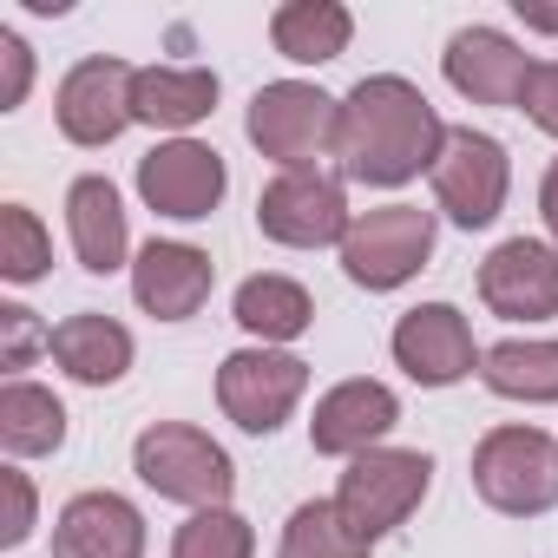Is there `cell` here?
<instances>
[{
    "label": "cell",
    "mask_w": 558,
    "mask_h": 558,
    "mask_svg": "<svg viewBox=\"0 0 558 558\" xmlns=\"http://www.w3.org/2000/svg\"><path fill=\"white\" fill-rule=\"evenodd\" d=\"M47 355H53L80 388H112V381L132 368V329L112 323V316H99V310H80V316H66V323L53 329Z\"/></svg>",
    "instance_id": "cell-19"
},
{
    "label": "cell",
    "mask_w": 558,
    "mask_h": 558,
    "mask_svg": "<svg viewBox=\"0 0 558 558\" xmlns=\"http://www.w3.org/2000/svg\"><path fill=\"white\" fill-rule=\"evenodd\" d=\"M132 80H138V66H125V60H80L66 80H60V93H53V112H60V132L73 138V145H86V151H99V145H112L125 125H132Z\"/></svg>",
    "instance_id": "cell-12"
},
{
    "label": "cell",
    "mask_w": 558,
    "mask_h": 558,
    "mask_svg": "<svg viewBox=\"0 0 558 558\" xmlns=\"http://www.w3.org/2000/svg\"><path fill=\"white\" fill-rule=\"evenodd\" d=\"M512 8H519V21H525L532 34H558V14H551V8H525V0H512Z\"/></svg>",
    "instance_id": "cell-33"
},
{
    "label": "cell",
    "mask_w": 558,
    "mask_h": 558,
    "mask_svg": "<svg viewBox=\"0 0 558 558\" xmlns=\"http://www.w3.org/2000/svg\"><path fill=\"white\" fill-rule=\"evenodd\" d=\"M401 421V401L388 381H336L323 401H316V421H310V447L316 453H336V460H355L368 447H381V434Z\"/></svg>",
    "instance_id": "cell-16"
},
{
    "label": "cell",
    "mask_w": 558,
    "mask_h": 558,
    "mask_svg": "<svg viewBox=\"0 0 558 558\" xmlns=\"http://www.w3.org/2000/svg\"><path fill=\"white\" fill-rule=\"evenodd\" d=\"M66 230H73L80 269L112 276L125 263L132 236H125V204H119L112 178H73V191H66Z\"/></svg>",
    "instance_id": "cell-18"
},
{
    "label": "cell",
    "mask_w": 558,
    "mask_h": 558,
    "mask_svg": "<svg viewBox=\"0 0 558 558\" xmlns=\"http://www.w3.org/2000/svg\"><path fill=\"white\" fill-rule=\"evenodd\" d=\"M53 263V243L27 204H0V276L8 283H40Z\"/></svg>",
    "instance_id": "cell-27"
},
{
    "label": "cell",
    "mask_w": 558,
    "mask_h": 558,
    "mask_svg": "<svg viewBox=\"0 0 558 558\" xmlns=\"http://www.w3.org/2000/svg\"><path fill=\"white\" fill-rule=\"evenodd\" d=\"M538 217H545V230H551V243H558V158H551V171H545V184H538Z\"/></svg>",
    "instance_id": "cell-32"
},
{
    "label": "cell",
    "mask_w": 558,
    "mask_h": 558,
    "mask_svg": "<svg viewBox=\"0 0 558 558\" xmlns=\"http://www.w3.org/2000/svg\"><path fill=\"white\" fill-rule=\"evenodd\" d=\"M506 191H512L506 145L493 132H473V125H447V145L434 158V197H440V210L460 230H486L506 210Z\"/></svg>",
    "instance_id": "cell-7"
},
{
    "label": "cell",
    "mask_w": 558,
    "mask_h": 558,
    "mask_svg": "<svg viewBox=\"0 0 558 558\" xmlns=\"http://www.w3.org/2000/svg\"><path fill=\"white\" fill-rule=\"evenodd\" d=\"M388 349H395V362L408 368V381H421V388H453V381H466V375L480 368V355H486V349H473V329H466V316H460L453 303H421V310H408V316L395 323Z\"/></svg>",
    "instance_id": "cell-13"
},
{
    "label": "cell",
    "mask_w": 558,
    "mask_h": 558,
    "mask_svg": "<svg viewBox=\"0 0 558 558\" xmlns=\"http://www.w3.org/2000/svg\"><path fill=\"white\" fill-rule=\"evenodd\" d=\"M0 447L14 460H40L66 447V408L40 381H8L0 388Z\"/></svg>",
    "instance_id": "cell-22"
},
{
    "label": "cell",
    "mask_w": 558,
    "mask_h": 558,
    "mask_svg": "<svg viewBox=\"0 0 558 558\" xmlns=\"http://www.w3.org/2000/svg\"><path fill=\"white\" fill-rule=\"evenodd\" d=\"M519 112H525L538 132H551V138H558V60H538V66H532Z\"/></svg>",
    "instance_id": "cell-29"
},
{
    "label": "cell",
    "mask_w": 558,
    "mask_h": 558,
    "mask_svg": "<svg viewBox=\"0 0 558 558\" xmlns=\"http://www.w3.org/2000/svg\"><path fill=\"white\" fill-rule=\"evenodd\" d=\"M250 145L283 165V171H316V158H336V138H342V99H329L323 86H303V80H276L250 99V119H243Z\"/></svg>",
    "instance_id": "cell-2"
},
{
    "label": "cell",
    "mask_w": 558,
    "mask_h": 558,
    "mask_svg": "<svg viewBox=\"0 0 558 558\" xmlns=\"http://www.w3.org/2000/svg\"><path fill=\"white\" fill-rule=\"evenodd\" d=\"M236 323L269 349V342H296L310 323H316V303L296 276H250L236 290Z\"/></svg>",
    "instance_id": "cell-23"
},
{
    "label": "cell",
    "mask_w": 558,
    "mask_h": 558,
    "mask_svg": "<svg viewBox=\"0 0 558 558\" xmlns=\"http://www.w3.org/2000/svg\"><path fill=\"white\" fill-rule=\"evenodd\" d=\"M8 480V525H0V545H27V532H34V486H27V473H0Z\"/></svg>",
    "instance_id": "cell-31"
},
{
    "label": "cell",
    "mask_w": 558,
    "mask_h": 558,
    "mask_svg": "<svg viewBox=\"0 0 558 558\" xmlns=\"http://www.w3.org/2000/svg\"><path fill=\"white\" fill-rule=\"evenodd\" d=\"M349 184L329 171H276L256 197V230L283 250H323L349 236Z\"/></svg>",
    "instance_id": "cell-8"
},
{
    "label": "cell",
    "mask_w": 558,
    "mask_h": 558,
    "mask_svg": "<svg viewBox=\"0 0 558 558\" xmlns=\"http://www.w3.org/2000/svg\"><path fill=\"white\" fill-rule=\"evenodd\" d=\"M210 283H217V263L197 250V243H171V236H151L132 263V296L145 316L158 323H184L210 303Z\"/></svg>",
    "instance_id": "cell-14"
},
{
    "label": "cell",
    "mask_w": 558,
    "mask_h": 558,
    "mask_svg": "<svg viewBox=\"0 0 558 558\" xmlns=\"http://www.w3.org/2000/svg\"><path fill=\"white\" fill-rule=\"evenodd\" d=\"M427 486H434V460L421 447H368V453L349 460V473L336 486V506L375 545V538H388L395 525L414 519V506L427 499Z\"/></svg>",
    "instance_id": "cell-5"
},
{
    "label": "cell",
    "mask_w": 558,
    "mask_h": 558,
    "mask_svg": "<svg viewBox=\"0 0 558 558\" xmlns=\"http://www.w3.org/2000/svg\"><path fill=\"white\" fill-rule=\"evenodd\" d=\"M0 66H8V80H0V112H14V106L27 99V80H34V53H27V40L8 34V27H0Z\"/></svg>",
    "instance_id": "cell-30"
},
{
    "label": "cell",
    "mask_w": 558,
    "mask_h": 558,
    "mask_svg": "<svg viewBox=\"0 0 558 558\" xmlns=\"http://www.w3.org/2000/svg\"><path fill=\"white\" fill-rule=\"evenodd\" d=\"M53 558H145V519L125 493H80L53 519Z\"/></svg>",
    "instance_id": "cell-17"
},
{
    "label": "cell",
    "mask_w": 558,
    "mask_h": 558,
    "mask_svg": "<svg viewBox=\"0 0 558 558\" xmlns=\"http://www.w3.org/2000/svg\"><path fill=\"white\" fill-rule=\"evenodd\" d=\"M276 558H375V545L342 519L336 499H303L283 525V551Z\"/></svg>",
    "instance_id": "cell-25"
},
{
    "label": "cell",
    "mask_w": 558,
    "mask_h": 558,
    "mask_svg": "<svg viewBox=\"0 0 558 558\" xmlns=\"http://www.w3.org/2000/svg\"><path fill=\"white\" fill-rule=\"evenodd\" d=\"M538 60H525L499 27H460L440 53V73L460 99L473 106H519L525 99V80H532Z\"/></svg>",
    "instance_id": "cell-15"
},
{
    "label": "cell",
    "mask_w": 558,
    "mask_h": 558,
    "mask_svg": "<svg viewBox=\"0 0 558 558\" xmlns=\"http://www.w3.org/2000/svg\"><path fill=\"white\" fill-rule=\"evenodd\" d=\"M473 493L506 519H538L558 506V440L545 427H493L473 447Z\"/></svg>",
    "instance_id": "cell-3"
},
{
    "label": "cell",
    "mask_w": 558,
    "mask_h": 558,
    "mask_svg": "<svg viewBox=\"0 0 558 558\" xmlns=\"http://www.w3.org/2000/svg\"><path fill=\"white\" fill-rule=\"evenodd\" d=\"M480 296L506 323H551L558 316V243L506 236L480 263Z\"/></svg>",
    "instance_id": "cell-11"
},
{
    "label": "cell",
    "mask_w": 558,
    "mask_h": 558,
    "mask_svg": "<svg viewBox=\"0 0 558 558\" xmlns=\"http://www.w3.org/2000/svg\"><path fill=\"white\" fill-rule=\"evenodd\" d=\"M250 551H256V532H250V519L230 512V506L191 512V519L178 525V538H171V558H250Z\"/></svg>",
    "instance_id": "cell-26"
},
{
    "label": "cell",
    "mask_w": 558,
    "mask_h": 558,
    "mask_svg": "<svg viewBox=\"0 0 558 558\" xmlns=\"http://www.w3.org/2000/svg\"><path fill=\"white\" fill-rule=\"evenodd\" d=\"M47 342H53V329H40V323H34V310L0 303V368H14V381H21V368H27Z\"/></svg>",
    "instance_id": "cell-28"
},
{
    "label": "cell",
    "mask_w": 558,
    "mask_h": 558,
    "mask_svg": "<svg viewBox=\"0 0 558 558\" xmlns=\"http://www.w3.org/2000/svg\"><path fill=\"white\" fill-rule=\"evenodd\" d=\"M132 473L158 493V499H178V506H223L236 493V466L230 453L204 434V427H184V421H158L138 434L132 447Z\"/></svg>",
    "instance_id": "cell-4"
},
{
    "label": "cell",
    "mask_w": 558,
    "mask_h": 558,
    "mask_svg": "<svg viewBox=\"0 0 558 558\" xmlns=\"http://www.w3.org/2000/svg\"><path fill=\"white\" fill-rule=\"evenodd\" d=\"M223 191H230V171H223V158H217L210 145H197V138H171V145H151V151L138 158V197H145L158 217H171V223L210 217V210L223 204Z\"/></svg>",
    "instance_id": "cell-10"
},
{
    "label": "cell",
    "mask_w": 558,
    "mask_h": 558,
    "mask_svg": "<svg viewBox=\"0 0 558 558\" xmlns=\"http://www.w3.org/2000/svg\"><path fill=\"white\" fill-rule=\"evenodd\" d=\"M480 381L499 401H558V342H493L480 355Z\"/></svg>",
    "instance_id": "cell-24"
},
{
    "label": "cell",
    "mask_w": 558,
    "mask_h": 558,
    "mask_svg": "<svg viewBox=\"0 0 558 558\" xmlns=\"http://www.w3.org/2000/svg\"><path fill=\"white\" fill-rule=\"evenodd\" d=\"M310 388V362L290 349H236L217 368V408L243 434H276Z\"/></svg>",
    "instance_id": "cell-9"
},
{
    "label": "cell",
    "mask_w": 558,
    "mask_h": 558,
    "mask_svg": "<svg viewBox=\"0 0 558 558\" xmlns=\"http://www.w3.org/2000/svg\"><path fill=\"white\" fill-rule=\"evenodd\" d=\"M349 40H355V14L342 0H290V8L269 14V47L296 66H329L349 53Z\"/></svg>",
    "instance_id": "cell-21"
},
{
    "label": "cell",
    "mask_w": 558,
    "mask_h": 558,
    "mask_svg": "<svg viewBox=\"0 0 558 558\" xmlns=\"http://www.w3.org/2000/svg\"><path fill=\"white\" fill-rule=\"evenodd\" d=\"M440 145H447V125H440L434 99L401 73L355 80V93L342 99V138H336L342 184L395 191V184L434 171Z\"/></svg>",
    "instance_id": "cell-1"
},
{
    "label": "cell",
    "mask_w": 558,
    "mask_h": 558,
    "mask_svg": "<svg viewBox=\"0 0 558 558\" xmlns=\"http://www.w3.org/2000/svg\"><path fill=\"white\" fill-rule=\"evenodd\" d=\"M434 256V217L414 210V204H381V210H362L342 236V269L355 290H401L408 276H421Z\"/></svg>",
    "instance_id": "cell-6"
},
{
    "label": "cell",
    "mask_w": 558,
    "mask_h": 558,
    "mask_svg": "<svg viewBox=\"0 0 558 558\" xmlns=\"http://www.w3.org/2000/svg\"><path fill=\"white\" fill-rule=\"evenodd\" d=\"M217 112V73L204 66H138L132 80V119L158 132H184Z\"/></svg>",
    "instance_id": "cell-20"
}]
</instances>
